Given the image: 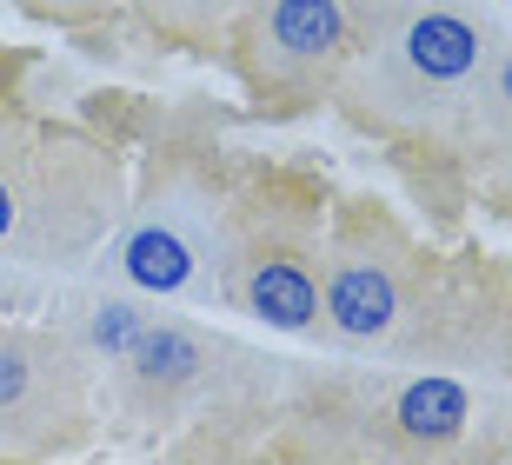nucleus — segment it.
Masks as SVG:
<instances>
[{
	"label": "nucleus",
	"instance_id": "nucleus-3",
	"mask_svg": "<svg viewBox=\"0 0 512 465\" xmlns=\"http://www.w3.org/2000/svg\"><path fill=\"white\" fill-rule=\"evenodd\" d=\"M479 392L459 372H333L286 406V452L320 459H459L479 439Z\"/></svg>",
	"mask_w": 512,
	"mask_h": 465
},
{
	"label": "nucleus",
	"instance_id": "nucleus-5",
	"mask_svg": "<svg viewBox=\"0 0 512 465\" xmlns=\"http://www.w3.org/2000/svg\"><path fill=\"white\" fill-rule=\"evenodd\" d=\"M233 173L240 167L220 140H173L167 153H153V173L120 213V240L107 246L100 273L147 299H213Z\"/></svg>",
	"mask_w": 512,
	"mask_h": 465
},
{
	"label": "nucleus",
	"instance_id": "nucleus-10",
	"mask_svg": "<svg viewBox=\"0 0 512 465\" xmlns=\"http://www.w3.org/2000/svg\"><path fill=\"white\" fill-rule=\"evenodd\" d=\"M439 147L459 153V167L473 173L486 206L512 213V34L493 47L486 74L473 80L466 107L453 113V127L439 133Z\"/></svg>",
	"mask_w": 512,
	"mask_h": 465
},
{
	"label": "nucleus",
	"instance_id": "nucleus-7",
	"mask_svg": "<svg viewBox=\"0 0 512 465\" xmlns=\"http://www.w3.org/2000/svg\"><path fill=\"white\" fill-rule=\"evenodd\" d=\"M273 359L233 346L200 319L153 313L133 346L107 366L114 412L140 432H173V426H213V419H240L266 406L273 386Z\"/></svg>",
	"mask_w": 512,
	"mask_h": 465
},
{
	"label": "nucleus",
	"instance_id": "nucleus-11",
	"mask_svg": "<svg viewBox=\"0 0 512 465\" xmlns=\"http://www.w3.org/2000/svg\"><path fill=\"white\" fill-rule=\"evenodd\" d=\"M147 319H153L147 293H133V286H114V279H107V286H87L80 299H67V319H60V326L74 333V346L94 359V366H114Z\"/></svg>",
	"mask_w": 512,
	"mask_h": 465
},
{
	"label": "nucleus",
	"instance_id": "nucleus-6",
	"mask_svg": "<svg viewBox=\"0 0 512 465\" xmlns=\"http://www.w3.org/2000/svg\"><path fill=\"white\" fill-rule=\"evenodd\" d=\"M439 253L413 240V226L393 220L373 200H340L326 213V266H320V326L333 353H366L399 366L413 346V326L433 299Z\"/></svg>",
	"mask_w": 512,
	"mask_h": 465
},
{
	"label": "nucleus",
	"instance_id": "nucleus-1",
	"mask_svg": "<svg viewBox=\"0 0 512 465\" xmlns=\"http://www.w3.org/2000/svg\"><path fill=\"white\" fill-rule=\"evenodd\" d=\"M499 40L479 0H386L333 100L386 140H439Z\"/></svg>",
	"mask_w": 512,
	"mask_h": 465
},
{
	"label": "nucleus",
	"instance_id": "nucleus-8",
	"mask_svg": "<svg viewBox=\"0 0 512 465\" xmlns=\"http://www.w3.org/2000/svg\"><path fill=\"white\" fill-rule=\"evenodd\" d=\"M386 0H247L227 27L240 87L266 120L313 113L340 93Z\"/></svg>",
	"mask_w": 512,
	"mask_h": 465
},
{
	"label": "nucleus",
	"instance_id": "nucleus-2",
	"mask_svg": "<svg viewBox=\"0 0 512 465\" xmlns=\"http://www.w3.org/2000/svg\"><path fill=\"white\" fill-rule=\"evenodd\" d=\"M127 213L120 160L94 133L0 107V260L80 266Z\"/></svg>",
	"mask_w": 512,
	"mask_h": 465
},
{
	"label": "nucleus",
	"instance_id": "nucleus-12",
	"mask_svg": "<svg viewBox=\"0 0 512 465\" xmlns=\"http://www.w3.org/2000/svg\"><path fill=\"white\" fill-rule=\"evenodd\" d=\"M240 7L247 0H133V14L147 20L160 40H173V47H213V40H227Z\"/></svg>",
	"mask_w": 512,
	"mask_h": 465
},
{
	"label": "nucleus",
	"instance_id": "nucleus-9",
	"mask_svg": "<svg viewBox=\"0 0 512 465\" xmlns=\"http://www.w3.org/2000/svg\"><path fill=\"white\" fill-rule=\"evenodd\" d=\"M94 432V359L67 326H0V459H60Z\"/></svg>",
	"mask_w": 512,
	"mask_h": 465
},
{
	"label": "nucleus",
	"instance_id": "nucleus-13",
	"mask_svg": "<svg viewBox=\"0 0 512 465\" xmlns=\"http://www.w3.org/2000/svg\"><path fill=\"white\" fill-rule=\"evenodd\" d=\"M120 7H133V0H27V14L60 20V27H80V20H107V14H120Z\"/></svg>",
	"mask_w": 512,
	"mask_h": 465
},
{
	"label": "nucleus",
	"instance_id": "nucleus-4",
	"mask_svg": "<svg viewBox=\"0 0 512 465\" xmlns=\"http://www.w3.org/2000/svg\"><path fill=\"white\" fill-rule=\"evenodd\" d=\"M320 266H326V200L300 173H233L213 299L260 319L273 333L320 326Z\"/></svg>",
	"mask_w": 512,
	"mask_h": 465
}]
</instances>
